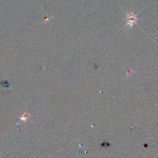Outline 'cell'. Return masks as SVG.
I'll return each mask as SVG.
<instances>
[{
	"label": "cell",
	"instance_id": "1",
	"mask_svg": "<svg viewBox=\"0 0 158 158\" xmlns=\"http://www.w3.org/2000/svg\"><path fill=\"white\" fill-rule=\"evenodd\" d=\"M126 18H127V24H126V26H129V27H133V25L137 23V18L133 13H126Z\"/></svg>",
	"mask_w": 158,
	"mask_h": 158
},
{
	"label": "cell",
	"instance_id": "2",
	"mask_svg": "<svg viewBox=\"0 0 158 158\" xmlns=\"http://www.w3.org/2000/svg\"><path fill=\"white\" fill-rule=\"evenodd\" d=\"M28 119H29V115H28L27 113H24V114L23 115V116L20 117V120H21L22 122H26V121L28 120Z\"/></svg>",
	"mask_w": 158,
	"mask_h": 158
}]
</instances>
